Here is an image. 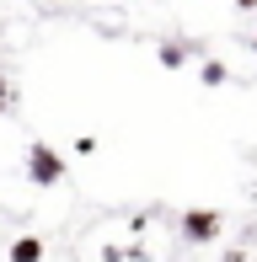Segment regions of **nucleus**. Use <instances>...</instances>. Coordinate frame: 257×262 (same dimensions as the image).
Masks as SVG:
<instances>
[{
	"label": "nucleus",
	"mask_w": 257,
	"mask_h": 262,
	"mask_svg": "<svg viewBox=\"0 0 257 262\" xmlns=\"http://www.w3.org/2000/svg\"><path fill=\"white\" fill-rule=\"evenodd\" d=\"M193 49L188 43H161V70H182V59H188Z\"/></svg>",
	"instance_id": "20e7f679"
},
{
	"label": "nucleus",
	"mask_w": 257,
	"mask_h": 262,
	"mask_svg": "<svg viewBox=\"0 0 257 262\" xmlns=\"http://www.w3.org/2000/svg\"><path fill=\"white\" fill-rule=\"evenodd\" d=\"M11 262H43V241L38 235H22V241L11 246Z\"/></svg>",
	"instance_id": "7ed1b4c3"
},
{
	"label": "nucleus",
	"mask_w": 257,
	"mask_h": 262,
	"mask_svg": "<svg viewBox=\"0 0 257 262\" xmlns=\"http://www.w3.org/2000/svg\"><path fill=\"white\" fill-rule=\"evenodd\" d=\"M252 54H257V38H252Z\"/></svg>",
	"instance_id": "6e6552de"
},
{
	"label": "nucleus",
	"mask_w": 257,
	"mask_h": 262,
	"mask_svg": "<svg viewBox=\"0 0 257 262\" xmlns=\"http://www.w3.org/2000/svg\"><path fill=\"white\" fill-rule=\"evenodd\" d=\"M230 6H236V11H257V0H230Z\"/></svg>",
	"instance_id": "0eeeda50"
},
{
	"label": "nucleus",
	"mask_w": 257,
	"mask_h": 262,
	"mask_svg": "<svg viewBox=\"0 0 257 262\" xmlns=\"http://www.w3.org/2000/svg\"><path fill=\"white\" fill-rule=\"evenodd\" d=\"M27 177H32L38 187H54V182L65 177V156H59L54 145H43V139H32V145H27Z\"/></svg>",
	"instance_id": "f257e3e1"
},
{
	"label": "nucleus",
	"mask_w": 257,
	"mask_h": 262,
	"mask_svg": "<svg viewBox=\"0 0 257 262\" xmlns=\"http://www.w3.org/2000/svg\"><path fill=\"white\" fill-rule=\"evenodd\" d=\"M11 107V80H0V113Z\"/></svg>",
	"instance_id": "423d86ee"
},
{
	"label": "nucleus",
	"mask_w": 257,
	"mask_h": 262,
	"mask_svg": "<svg viewBox=\"0 0 257 262\" xmlns=\"http://www.w3.org/2000/svg\"><path fill=\"white\" fill-rule=\"evenodd\" d=\"M182 235H188V241H215L220 235V214L215 209H188L182 214Z\"/></svg>",
	"instance_id": "f03ea898"
},
{
	"label": "nucleus",
	"mask_w": 257,
	"mask_h": 262,
	"mask_svg": "<svg viewBox=\"0 0 257 262\" xmlns=\"http://www.w3.org/2000/svg\"><path fill=\"white\" fill-rule=\"evenodd\" d=\"M198 75H204V86H225V64H220V59H204Z\"/></svg>",
	"instance_id": "39448f33"
}]
</instances>
